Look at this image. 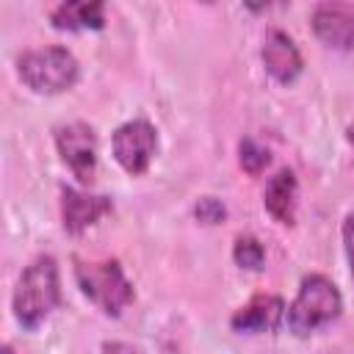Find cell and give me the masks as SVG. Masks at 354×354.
Wrapping results in <instances>:
<instances>
[{"label": "cell", "instance_id": "1", "mask_svg": "<svg viewBox=\"0 0 354 354\" xmlns=\"http://www.w3.org/2000/svg\"><path fill=\"white\" fill-rule=\"evenodd\" d=\"M61 304V279H58V266L50 254L36 257L19 277L14 296H11V310L14 318L22 329L33 332L39 329L47 315Z\"/></svg>", "mask_w": 354, "mask_h": 354}, {"label": "cell", "instance_id": "2", "mask_svg": "<svg viewBox=\"0 0 354 354\" xmlns=\"http://www.w3.org/2000/svg\"><path fill=\"white\" fill-rule=\"evenodd\" d=\"M343 310V296L337 285L324 274H307L299 285L293 304L285 313L288 329L296 337H307L315 329L332 324Z\"/></svg>", "mask_w": 354, "mask_h": 354}, {"label": "cell", "instance_id": "3", "mask_svg": "<svg viewBox=\"0 0 354 354\" xmlns=\"http://www.w3.org/2000/svg\"><path fill=\"white\" fill-rule=\"evenodd\" d=\"M17 75L36 94H61L77 83L80 66L66 47L50 44L22 53L17 58Z\"/></svg>", "mask_w": 354, "mask_h": 354}, {"label": "cell", "instance_id": "4", "mask_svg": "<svg viewBox=\"0 0 354 354\" xmlns=\"http://www.w3.org/2000/svg\"><path fill=\"white\" fill-rule=\"evenodd\" d=\"M75 279L77 288L83 290V296L97 304L105 315H122L136 293H133V282L124 277L119 260H102V263H86L77 260L75 263Z\"/></svg>", "mask_w": 354, "mask_h": 354}, {"label": "cell", "instance_id": "5", "mask_svg": "<svg viewBox=\"0 0 354 354\" xmlns=\"http://www.w3.org/2000/svg\"><path fill=\"white\" fill-rule=\"evenodd\" d=\"M111 149H113L116 163L127 174L138 177L149 169V160L158 149V130L147 119L124 122L122 127H116V133L111 138Z\"/></svg>", "mask_w": 354, "mask_h": 354}, {"label": "cell", "instance_id": "6", "mask_svg": "<svg viewBox=\"0 0 354 354\" xmlns=\"http://www.w3.org/2000/svg\"><path fill=\"white\" fill-rule=\"evenodd\" d=\"M55 147L77 183L91 185L97 171V133L86 122H69L55 130Z\"/></svg>", "mask_w": 354, "mask_h": 354}, {"label": "cell", "instance_id": "7", "mask_svg": "<svg viewBox=\"0 0 354 354\" xmlns=\"http://www.w3.org/2000/svg\"><path fill=\"white\" fill-rule=\"evenodd\" d=\"M313 33L335 50L354 47V3L351 0H318L310 17Z\"/></svg>", "mask_w": 354, "mask_h": 354}, {"label": "cell", "instance_id": "8", "mask_svg": "<svg viewBox=\"0 0 354 354\" xmlns=\"http://www.w3.org/2000/svg\"><path fill=\"white\" fill-rule=\"evenodd\" d=\"M113 202L100 194H86L72 185H61V221L69 235L86 232L91 224H97L105 213H111Z\"/></svg>", "mask_w": 354, "mask_h": 354}, {"label": "cell", "instance_id": "9", "mask_svg": "<svg viewBox=\"0 0 354 354\" xmlns=\"http://www.w3.org/2000/svg\"><path fill=\"white\" fill-rule=\"evenodd\" d=\"M285 301L274 293H257L252 296L235 315L230 318L232 332L241 335H263V332H277L285 321Z\"/></svg>", "mask_w": 354, "mask_h": 354}, {"label": "cell", "instance_id": "10", "mask_svg": "<svg viewBox=\"0 0 354 354\" xmlns=\"http://www.w3.org/2000/svg\"><path fill=\"white\" fill-rule=\"evenodd\" d=\"M260 58H263V66L266 72L282 83V86H290L301 69H304V61H301V53L299 47L293 44V39L282 30H268L266 33V41H263V50H260Z\"/></svg>", "mask_w": 354, "mask_h": 354}, {"label": "cell", "instance_id": "11", "mask_svg": "<svg viewBox=\"0 0 354 354\" xmlns=\"http://www.w3.org/2000/svg\"><path fill=\"white\" fill-rule=\"evenodd\" d=\"M50 25L55 30H102L105 28V0H64L50 11Z\"/></svg>", "mask_w": 354, "mask_h": 354}, {"label": "cell", "instance_id": "12", "mask_svg": "<svg viewBox=\"0 0 354 354\" xmlns=\"http://www.w3.org/2000/svg\"><path fill=\"white\" fill-rule=\"evenodd\" d=\"M296 196H299V183L290 169H279L274 177H268L266 191H263V205L271 213L274 221L290 227L296 221Z\"/></svg>", "mask_w": 354, "mask_h": 354}, {"label": "cell", "instance_id": "13", "mask_svg": "<svg viewBox=\"0 0 354 354\" xmlns=\"http://www.w3.org/2000/svg\"><path fill=\"white\" fill-rule=\"evenodd\" d=\"M232 260L246 271H260L266 263V249L254 235H238L232 246Z\"/></svg>", "mask_w": 354, "mask_h": 354}, {"label": "cell", "instance_id": "14", "mask_svg": "<svg viewBox=\"0 0 354 354\" xmlns=\"http://www.w3.org/2000/svg\"><path fill=\"white\" fill-rule=\"evenodd\" d=\"M238 163H241V169L246 174L257 177L271 163V152L263 144H257L254 138H241V144H238Z\"/></svg>", "mask_w": 354, "mask_h": 354}, {"label": "cell", "instance_id": "15", "mask_svg": "<svg viewBox=\"0 0 354 354\" xmlns=\"http://www.w3.org/2000/svg\"><path fill=\"white\" fill-rule=\"evenodd\" d=\"M194 216H196V221H202V224H221V221L227 218V207H224V202L216 199V196H202V199L194 205Z\"/></svg>", "mask_w": 354, "mask_h": 354}, {"label": "cell", "instance_id": "16", "mask_svg": "<svg viewBox=\"0 0 354 354\" xmlns=\"http://www.w3.org/2000/svg\"><path fill=\"white\" fill-rule=\"evenodd\" d=\"M343 246H346L348 271H351V279H354V213H348L346 221H343Z\"/></svg>", "mask_w": 354, "mask_h": 354}, {"label": "cell", "instance_id": "17", "mask_svg": "<svg viewBox=\"0 0 354 354\" xmlns=\"http://www.w3.org/2000/svg\"><path fill=\"white\" fill-rule=\"evenodd\" d=\"M290 0H243V6L252 11V14H268V11H277L282 6H288Z\"/></svg>", "mask_w": 354, "mask_h": 354}, {"label": "cell", "instance_id": "18", "mask_svg": "<svg viewBox=\"0 0 354 354\" xmlns=\"http://www.w3.org/2000/svg\"><path fill=\"white\" fill-rule=\"evenodd\" d=\"M105 351H136V346H127V343H102Z\"/></svg>", "mask_w": 354, "mask_h": 354}, {"label": "cell", "instance_id": "19", "mask_svg": "<svg viewBox=\"0 0 354 354\" xmlns=\"http://www.w3.org/2000/svg\"><path fill=\"white\" fill-rule=\"evenodd\" d=\"M346 138H348V141H351V144H354V122H351V124H348V127H346Z\"/></svg>", "mask_w": 354, "mask_h": 354}, {"label": "cell", "instance_id": "20", "mask_svg": "<svg viewBox=\"0 0 354 354\" xmlns=\"http://www.w3.org/2000/svg\"><path fill=\"white\" fill-rule=\"evenodd\" d=\"M202 3H213V0H202Z\"/></svg>", "mask_w": 354, "mask_h": 354}]
</instances>
